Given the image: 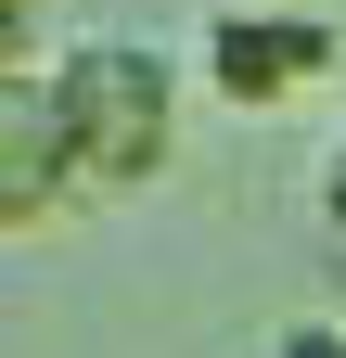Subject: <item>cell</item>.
Returning <instances> with one entry per match:
<instances>
[{
	"instance_id": "4",
	"label": "cell",
	"mask_w": 346,
	"mask_h": 358,
	"mask_svg": "<svg viewBox=\"0 0 346 358\" xmlns=\"http://www.w3.org/2000/svg\"><path fill=\"white\" fill-rule=\"evenodd\" d=\"M26 52H39V0H0V77H26Z\"/></svg>"
},
{
	"instance_id": "3",
	"label": "cell",
	"mask_w": 346,
	"mask_h": 358,
	"mask_svg": "<svg viewBox=\"0 0 346 358\" xmlns=\"http://www.w3.org/2000/svg\"><path fill=\"white\" fill-rule=\"evenodd\" d=\"M64 205H103L90 192V166H77L64 141V103H52V77H0V231H39V217H64Z\"/></svg>"
},
{
	"instance_id": "1",
	"label": "cell",
	"mask_w": 346,
	"mask_h": 358,
	"mask_svg": "<svg viewBox=\"0 0 346 358\" xmlns=\"http://www.w3.org/2000/svg\"><path fill=\"white\" fill-rule=\"evenodd\" d=\"M39 77L64 103V141L90 166V192H141V179L180 166V115H193L180 52H154V38H64Z\"/></svg>"
},
{
	"instance_id": "2",
	"label": "cell",
	"mask_w": 346,
	"mask_h": 358,
	"mask_svg": "<svg viewBox=\"0 0 346 358\" xmlns=\"http://www.w3.org/2000/svg\"><path fill=\"white\" fill-rule=\"evenodd\" d=\"M205 90L219 103H308V90L346 64V26L295 13V0H256V13H205Z\"/></svg>"
},
{
	"instance_id": "6",
	"label": "cell",
	"mask_w": 346,
	"mask_h": 358,
	"mask_svg": "<svg viewBox=\"0 0 346 358\" xmlns=\"http://www.w3.org/2000/svg\"><path fill=\"white\" fill-rule=\"evenodd\" d=\"M321 217L346 231V128H333V154H321Z\"/></svg>"
},
{
	"instance_id": "5",
	"label": "cell",
	"mask_w": 346,
	"mask_h": 358,
	"mask_svg": "<svg viewBox=\"0 0 346 358\" xmlns=\"http://www.w3.org/2000/svg\"><path fill=\"white\" fill-rule=\"evenodd\" d=\"M270 358H346V333H333V320H282V333H270Z\"/></svg>"
}]
</instances>
